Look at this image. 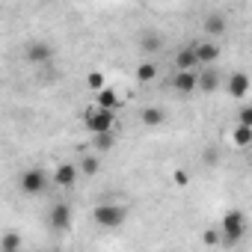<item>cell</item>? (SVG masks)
Masks as SVG:
<instances>
[{
    "instance_id": "cell-17",
    "label": "cell",
    "mask_w": 252,
    "mask_h": 252,
    "mask_svg": "<svg viewBox=\"0 0 252 252\" xmlns=\"http://www.w3.org/2000/svg\"><path fill=\"white\" fill-rule=\"evenodd\" d=\"M231 143L240 146V149H246V146L252 143V125H243V122H240L237 128L231 131Z\"/></svg>"
},
{
    "instance_id": "cell-10",
    "label": "cell",
    "mask_w": 252,
    "mask_h": 252,
    "mask_svg": "<svg viewBox=\"0 0 252 252\" xmlns=\"http://www.w3.org/2000/svg\"><path fill=\"white\" fill-rule=\"evenodd\" d=\"M193 54H196V63L199 65H208V63H217L220 48L214 42H199V45H193Z\"/></svg>"
},
{
    "instance_id": "cell-20",
    "label": "cell",
    "mask_w": 252,
    "mask_h": 252,
    "mask_svg": "<svg viewBox=\"0 0 252 252\" xmlns=\"http://www.w3.org/2000/svg\"><path fill=\"white\" fill-rule=\"evenodd\" d=\"M143 51H149V54H158L160 48H163V36L160 33H149V36H143Z\"/></svg>"
},
{
    "instance_id": "cell-5",
    "label": "cell",
    "mask_w": 252,
    "mask_h": 252,
    "mask_svg": "<svg viewBox=\"0 0 252 252\" xmlns=\"http://www.w3.org/2000/svg\"><path fill=\"white\" fill-rule=\"evenodd\" d=\"M83 125L89 134H101V131H113L116 128V110H104V107H95L89 113H83Z\"/></svg>"
},
{
    "instance_id": "cell-23",
    "label": "cell",
    "mask_w": 252,
    "mask_h": 252,
    "mask_svg": "<svg viewBox=\"0 0 252 252\" xmlns=\"http://www.w3.org/2000/svg\"><path fill=\"white\" fill-rule=\"evenodd\" d=\"M172 181H175L178 187H187V184H190V172H184V169H175V172H172Z\"/></svg>"
},
{
    "instance_id": "cell-1",
    "label": "cell",
    "mask_w": 252,
    "mask_h": 252,
    "mask_svg": "<svg viewBox=\"0 0 252 252\" xmlns=\"http://www.w3.org/2000/svg\"><path fill=\"white\" fill-rule=\"evenodd\" d=\"M92 220L98 228H122L125 220H128V208L116 205V202H101V205H95Z\"/></svg>"
},
{
    "instance_id": "cell-2",
    "label": "cell",
    "mask_w": 252,
    "mask_h": 252,
    "mask_svg": "<svg viewBox=\"0 0 252 252\" xmlns=\"http://www.w3.org/2000/svg\"><path fill=\"white\" fill-rule=\"evenodd\" d=\"M246 214L243 211H228L225 217H222V225H220V231H222V246H237L240 240H243V234H246Z\"/></svg>"
},
{
    "instance_id": "cell-22",
    "label": "cell",
    "mask_w": 252,
    "mask_h": 252,
    "mask_svg": "<svg viewBox=\"0 0 252 252\" xmlns=\"http://www.w3.org/2000/svg\"><path fill=\"white\" fill-rule=\"evenodd\" d=\"M86 86H89L92 92H98L101 86H107V77H104L101 71H89V74H86Z\"/></svg>"
},
{
    "instance_id": "cell-25",
    "label": "cell",
    "mask_w": 252,
    "mask_h": 252,
    "mask_svg": "<svg viewBox=\"0 0 252 252\" xmlns=\"http://www.w3.org/2000/svg\"><path fill=\"white\" fill-rule=\"evenodd\" d=\"M240 122L243 125H252V107H240Z\"/></svg>"
},
{
    "instance_id": "cell-9",
    "label": "cell",
    "mask_w": 252,
    "mask_h": 252,
    "mask_svg": "<svg viewBox=\"0 0 252 252\" xmlns=\"http://www.w3.org/2000/svg\"><path fill=\"white\" fill-rule=\"evenodd\" d=\"M225 15L222 12H208L205 18H202V30H205V36H222L225 33Z\"/></svg>"
},
{
    "instance_id": "cell-4",
    "label": "cell",
    "mask_w": 252,
    "mask_h": 252,
    "mask_svg": "<svg viewBox=\"0 0 252 252\" xmlns=\"http://www.w3.org/2000/svg\"><path fill=\"white\" fill-rule=\"evenodd\" d=\"M48 184H51V175H48L42 166H30V169H24L21 178H18V187H21L27 196H39V193H45Z\"/></svg>"
},
{
    "instance_id": "cell-14",
    "label": "cell",
    "mask_w": 252,
    "mask_h": 252,
    "mask_svg": "<svg viewBox=\"0 0 252 252\" xmlns=\"http://www.w3.org/2000/svg\"><path fill=\"white\" fill-rule=\"evenodd\" d=\"M95 95H98V107H104V110H116L119 107V95H116L113 86H101Z\"/></svg>"
},
{
    "instance_id": "cell-16",
    "label": "cell",
    "mask_w": 252,
    "mask_h": 252,
    "mask_svg": "<svg viewBox=\"0 0 252 252\" xmlns=\"http://www.w3.org/2000/svg\"><path fill=\"white\" fill-rule=\"evenodd\" d=\"M137 80H140V83H152V80H158V63H155V60L140 63V65H137Z\"/></svg>"
},
{
    "instance_id": "cell-26",
    "label": "cell",
    "mask_w": 252,
    "mask_h": 252,
    "mask_svg": "<svg viewBox=\"0 0 252 252\" xmlns=\"http://www.w3.org/2000/svg\"><path fill=\"white\" fill-rule=\"evenodd\" d=\"M202 160H208V163L214 166V163H217V152H214V149H208V152H202Z\"/></svg>"
},
{
    "instance_id": "cell-19",
    "label": "cell",
    "mask_w": 252,
    "mask_h": 252,
    "mask_svg": "<svg viewBox=\"0 0 252 252\" xmlns=\"http://www.w3.org/2000/svg\"><path fill=\"white\" fill-rule=\"evenodd\" d=\"M95 137V149L98 152H113L116 149V134L113 131H101V134H92Z\"/></svg>"
},
{
    "instance_id": "cell-18",
    "label": "cell",
    "mask_w": 252,
    "mask_h": 252,
    "mask_svg": "<svg viewBox=\"0 0 252 252\" xmlns=\"http://www.w3.org/2000/svg\"><path fill=\"white\" fill-rule=\"evenodd\" d=\"M21 246H24V240H21L18 231H6L3 237H0V252H15V249H21Z\"/></svg>"
},
{
    "instance_id": "cell-13",
    "label": "cell",
    "mask_w": 252,
    "mask_h": 252,
    "mask_svg": "<svg viewBox=\"0 0 252 252\" xmlns=\"http://www.w3.org/2000/svg\"><path fill=\"white\" fill-rule=\"evenodd\" d=\"M140 119H143V125H146V128H160V125L166 122V113H163L160 107H143Z\"/></svg>"
},
{
    "instance_id": "cell-21",
    "label": "cell",
    "mask_w": 252,
    "mask_h": 252,
    "mask_svg": "<svg viewBox=\"0 0 252 252\" xmlns=\"http://www.w3.org/2000/svg\"><path fill=\"white\" fill-rule=\"evenodd\" d=\"M98 169H101V160H98V158H83V160H80V172H83L86 178L98 175Z\"/></svg>"
},
{
    "instance_id": "cell-6",
    "label": "cell",
    "mask_w": 252,
    "mask_h": 252,
    "mask_svg": "<svg viewBox=\"0 0 252 252\" xmlns=\"http://www.w3.org/2000/svg\"><path fill=\"white\" fill-rule=\"evenodd\" d=\"M71 222H74L71 205H65V202H57V205H51V211H48V225H51L54 231L65 234V231L71 228Z\"/></svg>"
},
{
    "instance_id": "cell-3",
    "label": "cell",
    "mask_w": 252,
    "mask_h": 252,
    "mask_svg": "<svg viewBox=\"0 0 252 252\" xmlns=\"http://www.w3.org/2000/svg\"><path fill=\"white\" fill-rule=\"evenodd\" d=\"M54 45L48 42V39H33V42H27L24 45V63H30V65H51L54 63Z\"/></svg>"
},
{
    "instance_id": "cell-7",
    "label": "cell",
    "mask_w": 252,
    "mask_h": 252,
    "mask_svg": "<svg viewBox=\"0 0 252 252\" xmlns=\"http://www.w3.org/2000/svg\"><path fill=\"white\" fill-rule=\"evenodd\" d=\"M228 95L231 98H237V101H243L246 95H249V74L246 71H234L231 77H228Z\"/></svg>"
},
{
    "instance_id": "cell-8",
    "label": "cell",
    "mask_w": 252,
    "mask_h": 252,
    "mask_svg": "<svg viewBox=\"0 0 252 252\" xmlns=\"http://www.w3.org/2000/svg\"><path fill=\"white\" fill-rule=\"evenodd\" d=\"M51 181H54L57 187H74V181H77V166H74V163H60V166L54 169Z\"/></svg>"
},
{
    "instance_id": "cell-24",
    "label": "cell",
    "mask_w": 252,
    "mask_h": 252,
    "mask_svg": "<svg viewBox=\"0 0 252 252\" xmlns=\"http://www.w3.org/2000/svg\"><path fill=\"white\" fill-rule=\"evenodd\" d=\"M202 240H205L208 246H217V243H220V231H217V228H208V231L202 234Z\"/></svg>"
},
{
    "instance_id": "cell-15",
    "label": "cell",
    "mask_w": 252,
    "mask_h": 252,
    "mask_svg": "<svg viewBox=\"0 0 252 252\" xmlns=\"http://www.w3.org/2000/svg\"><path fill=\"white\" fill-rule=\"evenodd\" d=\"M199 63H196V54H193V48H181L178 54H175V68L178 71H187V68H196Z\"/></svg>"
},
{
    "instance_id": "cell-12",
    "label": "cell",
    "mask_w": 252,
    "mask_h": 252,
    "mask_svg": "<svg viewBox=\"0 0 252 252\" xmlns=\"http://www.w3.org/2000/svg\"><path fill=\"white\" fill-rule=\"evenodd\" d=\"M172 86H175L181 95L193 92V89H196V74H193V68H187V71H178V74L172 77Z\"/></svg>"
},
{
    "instance_id": "cell-11",
    "label": "cell",
    "mask_w": 252,
    "mask_h": 252,
    "mask_svg": "<svg viewBox=\"0 0 252 252\" xmlns=\"http://www.w3.org/2000/svg\"><path fill=\"white\" fill-rule=\"evenodd\" d=\"M196 89L202 92H217L220 89V74L214 68H205L202 74H196Z\"/></svg>"
}]
</instances>
